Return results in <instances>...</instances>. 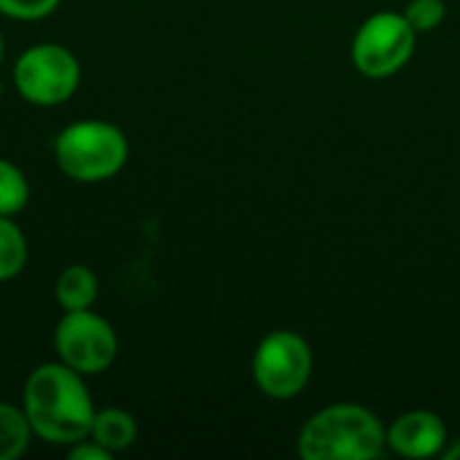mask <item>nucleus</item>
Wrapping results in <instances>:
<instances>
[{
	"label": "nucleus",
	"mask_w": 460,
	"mask_h": 460,
	"mask_svg": "<svg viewBox=\"0 0 460 460\" xmlns=\"http://www.w3.org/2000/svg\"><path fill=\"white\" fill-rule=\"evenodd\" d=\"M3 54H5V40H3V35H0V62H3Z\"/></svg>",
	"instance_id": "obj_18"
},
{
	"label": "nucleus",
	"mask_w": 460,
	"mask_h": 460,
	"mask_svg": "<svg viewBox=\"0 0 460 460\" xmlns=\"http://www.w3.org/2000/svg\"><path fill=\"white\" fill-rule=\"evenodd\" d=\"M97 296H100V280L94 270L86 264H70L54 280V302L62 307V313L89 310L94 307Z\"/></svg>",
	"instance_id": "obj_9"
},
{
	"label": "nucleus",
	"mask_w": 460,
	"mask_h": 460,
	"mask_svg": "<svg viewBox=\"0 0 460 460\" xmlns=\"http://www.w3.org/2000/svg\"><path fill=\"white\" fill-rule=\"evenodd\" d=\"M0 94H3V84H0Z\"/></svg>",
	"instance_id": "obj_19"
},
{
	"label": "nucleus",
	"mask_w": 460,
	"mask_h": 460,
	"mask_svg": "<svg viewBox=\"0 0 460 460\" xmlns=\"http://www.w3.org/2000/svg\"><path fill=\"white\" fill-rule=\"evenodd\" d=\"M251 372L256 388L267 399H296L313 377V348L299 332H270L253 350Z\"/></svg>",
	"instance_id": "obj_5"
},
{
	"label": "nucleus",
	"mask_w": 460,
	"mask_h": 460,
	"mask_svg": "<svg viewBox=\"0 0 460 460\" xmlns=\"http://www.w3.org/2000/svg\"><path fill=\"white\" fill-rule=\"evenodd\" d=\"M62 0H0V13L16 22H40L59 8Z\"/></svg>",
	"instance_id": "obj_15"
},
{
	"label": "nucleus",
	"mask_w": 460,
	"mask_h": 460,
	"mask_svg": "<svg viewBox=\"0 0 460 460\" xmlns=\"http://www.w3.org/2000/svg\"><path fill=\"white\" fill-rule=\"evenodd\" d=\"M418 32L404 13L380 11L361 22L350 43V59L364 78L383 81L396 75L415 54Z\"/></svg>",
	"instance_id": "obj_6"
},
{
	"label": "nucleus",
	"mask_w": 460,
	"mask_h": 460,
	"mask_svg": "<svg viewBox=\"0 0 460 460\" xmlns=\"http://www.w3.org/2000/svg\"><path fill=\"white\" fill-rule=\"evenodd\" d=\"M89 437L100 442L108 453H124L137 442V420L121 407H105L94 412Z\"/></svg>",
	"instance_id": "obj_10"
},
{
	"label": "nucleus",
	"mask_w": 460,
	"mask_h": 460,
	"mask_svg": "<svg viewBox=\"0 0 460 460\" xmlns=\"http://www.w3.org/2000/svg\"><path fill=\"white\" fill-rule=\"evenodd\" d=\"M302 460H375L388 453L380 418L350 402L318 410L296 437Z\"/></svg>",
	"instance_id": "obj_2"
},
{
	"label": "nucleus",
	"mask_w": 460,
	"mask_h": 460,
	"mask_svg": "<svg viewBox=\"0 0 460 460\" xmlns=\"http://www.w3.org/2000/svg\"><path fill=\"white\" fill-rule=\"evenodd\" d=\"M27 256L30 248L24 232L19 229V224H13L11 216H0V283L19 278L27 264Z\"/></svg>",
	"instance_id": "obj_12"
},
{
	"label": "nucleus",
	"mask_w": 460,
	"mask_h": 460,
	"mask_svg": "<svg viewBox=\"0 0 460 460\" xmlns=\"http://www.w3.org/2000/svg\"><path fill=\"white\" fill-rule=\"evenodd\" d=\"M54 356L84 377L111 369L119 353V337L102 315L89 310L62 313L54 326Z\"/></svg>",
	"instance_id": "obj_7"
},
{
	"label": "nucleus",
	"mask_w": 460,
	"mask_h": 460,
	"mask_svg": "<svg viewBox=\"0 0 460 460\" xmlns=\"http://www.w3.org/2000/svg\"><path fill=\"white\" fill-rule=\"evenodd\" d=\"M54 162L75 183H102L127 167L129 140L111 121H73L54 137Z\"/></svg>",
	"instance_id": "obj_3"
},
{
	"label": "nucleus",
	"mask_w": 460,
	"mask_h": 460,
	"mask_svg": "<svg viewBox=\"0 0 460 460\" xmlns=\"http://www.w3.org/2000/svg\"><path fill=\"white\" fill-rule=\"evenodd\" d=\"M30 202V181L11 162L0 156V216H19Z\"/></svg>",
	"instance_id": "obj_13"
},
{
	"label": "nucleus",
	"mask_w": 460,
	"mask_h": 460,
	"mask_svg": "<svg viewBox=\"0 0 460 460\" xmlns=\"http://www.w3.org/2000/svg\"><path fill=\"white\" fill-rule=\"evenodd\" d=\"M442 458L460 460V437L458 439H453V442H447V447L442 450Z\"/></svg>",
	"instance_id": "obj_17"
},
{
	"label": "nucleus",
	"mask_w": 460,
	"mask_h": 460,
	"mask_svg": "<svg viewBox=\"0 0 460 460\" xmlns=\"http://www.w3.org/2000/svg\"><path fill=\"white\" fill-rule=\"evenodd\" d=\"M35 439L32 426L22 407L0 402V460L22 458Z\"/></svg>",
	"instance_id": "obj_11"
},
{
	"label": "nucleus",
	"mask_w": 460,
	"mask_h": 460,
	"mask_svg": "<svg viewBox=\"0 0 460 460\" xmlns=\"http://www.w3.org/2000/svg\"><path fill=\"white\" fill-rule=\"evenodd\" d=\"M67 456L70 460H111L113 458V453H108L100 442H94L92 437H86V439H81V442H75V445H70L67 447Z\"/></svg>",
	"instance_id": "obj_16"
},
{
	"label": "nucleus",
	"mask_w": 460,
	"mask_h": 460,
	"mask_svg": "<svg viewBox=\"0 0 460 460\" xmlns=\"http://www.w3.org/2000/svg\"><path fill=\"white\" fill-rule=\"evenodd\" d=\"M22 410L35 439L51 447H70L86 439L97 412L84 375L62 361H46L27 375Z\"/></svg>",
	"instance_id": "obj_1"
},
{
	"label": "nucleus",
	"mask_w": 460,
	"mask_h": 460,
	"mask_svg": "<svg viewBox=\"0 0 460 460\" xmlns=\"http://www.w3.org/2000/svg\"><path fill=\"white\" fill-rule=\"evenodd\" d=\"M404 16H407V22L412 24V30L420 35V32L437 30V27L445 22L447 5H445V0H410Z\"/></svg>",
	"instance_id": "obj_14"
},
{
	"label": "nucleus",
	"mask_w": 460,
	"mask_h": 460,
	"mask_svg": "<svg viewBox=\"0 0 460 460\" xmlns=\"http://www.w3.org/2000/svg\"><path fill=\"white\" fill-rule=\"evenodd\" d=\"M16 92L38 108L67 102L81 86V62L62 43L27 46L13 65Z\"/></svg>",
	"instance_id": "obj_4"
},
{
	"label": "nucleus",
	"mask_w": 460,
	"mask_h": 460,
	"mask_svg": "<svg viewBox=\"0 0 460 460\" xmlns=\"http://www.w3.org/2000/svg\"><path fill=\"white\" fill-rule=\"evenodd\" d=\"M447 442H450L447 426L431 410H410V412H402L385 429V445H388V450L410 460L442 456V450L447 447Z\"/></svg>",
	"instance_id": "obj_8"
}]
</instances>
